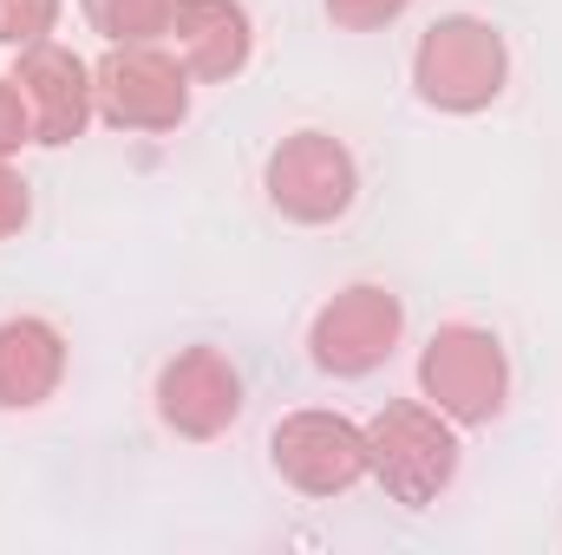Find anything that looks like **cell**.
Returning a JSON list of instances; mask_svg holds the SVG:
<instances>
[{
    "label": "cell",
    "instance_id": "6da1fadb",
    "mask_svg": "<svg viewBox=\"0 0 562 555\" xmlns=\"http://www.w3.org/2000/svg\"><path fill=\"white\" fill-rule=\"evenodd\" d=\"M504 72H510V53H504L497 26L471 20V13L438 20L419 39V53H413L419 99L438 105V112H484L504 92Z\"/></svg>",
    "mask_w": 562,
    "mask_h": 555
},
{
    "label": "cell",
    "instance_id": "7a4b0ae2",
    "mask_svg": "<svg viewBox=\"0 0 562 555\" xmlns=\"http://www.w3.org/2000/svg\"><path fill=\"white\" fill-rule=\"evenodd\" d=\"M367 451H373V477L400 497V503H431L451 477H458V438L445 412L431 406H386L367 424Z\"/></svg>",
    "mask_w": 562,
    "mask_h": 555
},
{
    "label": "cell",
    "instance_id": "3957f363",
    "mask_svg": "<svg viewBox=\"0 0 562 555\" xmlns=\"http://www.w3.org/2000/svg\"><path fill=\"white\" fill-rule=\"evenodd\" d=\"M419 380H425V399L445 418H458V424L497 418L504 412V393H510L504 347L484 327H445V333H431Z\"/></svg>",
    "mask_w": 562,
    "mask_h": 555
},
{
    "label": "cell",
    "instance_id": "277c9868",
    "mask_svg": "<svg viewBox=\"0 0 562 555\" xmlns=\"http://www.w3.org/2000/svg\"><path fill=\"white\" fill-rule=\"evenodd\" d=\"M92 99H99V112H105L112 125H125V132H170V125H183V112H190V72H183V59L157 53L150 39H132V46H119V53L99 66Z\"/></svg>",
    "mask_w": 562,
    "mask_h": 555
},
{
    "label": "cell",
    "instance_id": "5b68a950",
    "mask_svg": "<svg viewBox=\"0 0 562 555\" xmlns=\"http://www.w3.org/2000/svg\"><path fill=\"white\" fill-rule=\"evenodd\" d=\"M276 471L307 497H334L373 471V451H367V431L353 418L294 412L276 424Z\"/></svg>",
    "mask_w": 562,
    "mask_h": 555
},
{
    "label": "cell",
    "instance_id": "8992f818",
    "mask_svg": "<svg viewBox=\"0 0 562 555\" xmlns=\"http://www.w3.org/2000/svg\"><path fill=\"white\" fill-rule=\"evenodd\" d=\"M393 340H400V301L386 287H347V294H334L314 314V333H307L314 366L334 373V380L373 373L393 353Z\"/></svg>",
    "mask_w": 562,
    "mask_h": 555
},
{
    "label": "cell",
    "instance_id": "52a82bcc",
    "mask_svg": "<svg viewBox=\"0 0 562 555\" xmlns=\"http://www.w3.org/2000/svg\"><path fill=\"white\" fill-rule=\"evenodd\" d=\"M353 190H360L353 157L327 132H294L269 157V196H276L281 216H294V223H334V216H347Z\"/></svg>",
    "mask_w": 562,
    "mask_h": 555
},
{
    "label": "cell",
    "instance_id": "ba28073f",
    "mask_svg": "<svg viewBox=\"0 0 562 555\" xmlns=\"http://www.w3.org/2000/svg\"><path fill=\"white\" fill-rule=\"evenodd\" d=\"M13 92L26 105V132L40 144H72L92 118V86H86V66L66 53V46H26L20 66H13Z\"/></svg>",
    "mask_w": 562,
    "mask_h": 555
},
{
    "label": "cell",
    "instance_id": "9c48e42d",
    "mask_svg": "<svg viewBox=\"0 0 562 555\" xmlns=\"http://www.w3.org/2000/svg\"><path fill=\"white\" fill-rule=\"evenodd\" d=\"M157 412H164L170 431H183V438H216L223 424H236V412H243V380H236V366L223 353L190 347V353H177L164 366Z\"/></svg>",
    "mask_w": 562,
    "mask_h": 555
},
{
    "label": "cell",
    "instance_id": "30bf717a",
    "mask_svg": "<svg viewBox=\"0 0 562 555\" xmlns=\"http://www.w3.org/2000/svg\"><path fill=\"white\" fill-rule=\"evenodd\" d=\"M170 39H177L183 72H196V79L243 72L249 66V46H256L243 0H177L170 7Z\"/></svg>",
    "mask_w": 562,
    "mask_h": 555
},
{
    "label": "cell",
    "instance_id": "8fae6325",
    "mask_svg": "<svg viewBox=\"0 0 562 555\" xmlns=\"http://www.w3.org/2000/svg\"><path fill=\"white\" fill-rule=\"evenodd\" d=\"M66 373V340L53 320H0V406L26 412L40 406Z\"/></svg>",
    "mask_w": 562,
    "mask_h": 555
},
{
    "label": "cell",
    "instance_id": "7c38bea8",
    "mask_svg": "<svg viewBox=\"0 0 562 555\" xmlns=\"http://www.w3.org/2000/svg\"><path fill=\"white\" fill-rule=\"evenodd\" d=\"M170 7H177V0H86L92 26H99L105 39H119V46L170 33Z\"/></svg>",
    "mask_w": 562,
    "mask_h": 555
},
{
    "label": "cell",
    "instance_id": "4fadbf2b",
    "mask_svg": "<svg viewBox=\"0 0 562 555\" xmlns=\"http://www.w3.org/2000/svg\"><path fill=\"white\" fill-rule=\"evenodd\" d=\"M59 20V0H0V46H40Z\"/></svg>",
    "mask_w": 562,
    "mask_h": 555
},
{
    "label": "cell",
    "instance_id": "5bb4252c",
    "mask_svg": "<svg viewBox=\"0 0 562 555\" xmlns=\"http://www.w3.org/2000/svg\"><path fill=\"white\" fill-rule=\"evenodd\" d=\"M327 13L347 20V26H380V20H400L406 0H327Z\"/></svg>",
    "mask_w": 562,
    "mask_h": 555
},
{
    "label": "cell",
    "instance_id": "9a60e30c",
    "mask_svg": "<svg viewBox=\"0 0 562 555\" xmlns=\"http://www.w3.org/2000/svg\"><path fill=\"white\" fill-rule=\"evenodd\" d=\"M33 132H26V105H20V92L13 86H0V157L13 150V144H26Z\"/></svg>",
    "mask_w": 562,
    "mask_h": 555
},
{
    "label": "cell",
    "instance_id": "2e32d148",
    "mask_svg": "<svg viewBox=\"0 0 562 555\" xmlns=\"http://www.w3.org/2000/svg\"><path fill=\"white\" fill-rule=\"evenodd\" d=\"M20 223H26V183L13 170H0V236L20 229Z\"/></svg>",
    "mask_w": 562,
    "mask_h": 555
}]
</instances>
